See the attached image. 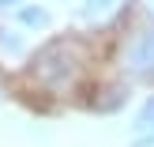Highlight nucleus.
<instances>
[{
  "label": "nucleus",
  "instance_id": "obj_1",
  "mask_svg": "<svg viewBox=\"0 0 154 147\" xmlns=\"http://www.w3.org/2000/svg\"><path fill=\"white\" fill-rule=\"evenodd\" d=\"M79 64H83L79 45L57 42V45H49L45 53H38V79H42L49 91H64V87H72V83H75Z\"/></svg>",
  "mask_w": 154,
  "mask_h": 147
},
{
  "label": "nucleus",
  "instance_id": "obj_2",
  "mask_svg": "<svg viewBox=\"0 0 154 147\" xmlns=\"http://www.w3.org/2000/svg\"><path fill=\"white\" fill-rule=\"evenodd\" d=\"M128 68L143 79H154V30H143L128 49Z\"/></svg>",
  "mask_w": 154,
  "mask_h": 147
},
{
  "label": "nucleus",
  "instance_id": "obj_3",
  "mask_svg": "<svg viewBox=\"0 0 154 147\" xmlns=\"http://www.w3.org/2000/svg\"><path fill=\"white\" fill-rule=\"evenodd\" d=\"M154 143V98H147L135 117V147H150Z\"/></svg>",
  "mask_w": 154,
  "mask_h": 147
},
{
  "label": "nucleus",
  "instance_id": "obj_4",
  "mask_svg": "<svg viewBox=\"0 0 154 147\" xmlns=\"http://www.w3.org/2000/svg\"><path fill=\"white\" fill-rule=\"evenodd\" d=\"M117 4L120 0H87V4H83V19H102V15H109Z\"/></svg>",
  "mask_w": 154,
  "mask_h": 147
},
{
  "label": "nucleus",
  "instance_id": "obj_5",
  "mask_svg": "<svg viewBox=\"0 0 154 147\" xmlns=\"http://www.w3.org/2000/svg\"><path fill=\"white\" fill-rule=\"evenodd\" d=\"M19 19L26 23V27H45V23H49V15H45L42 8H23V11H19Z\"/></svg>",
  "mask_w": 154,
  "mask_h": 147
},
{
  "label": "nucleus",
  "instance_id": "obj_6",
  "mask_svg": "<svg viewBox=\"0 0 154 147\" xmlns=\"http://www.w3.org/2000/svg\"><path fill=\"white\" fill-rule=\"evenodd\" d=\"M15 4H23V0H0V8H15Z\"/></svg>",
  "mask_w": 154,
  "mask_h": 147
}]
</instances>
